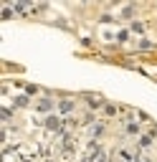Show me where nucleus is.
Returning <instances> with one entry per match:
<instances>
[{"label":"nucleus","instance_id":"1","mask_svg":"<svg viewBox=\"0 0 157 162\" xmlns=\"http://www.w3.org/2000/svg\"><path fill=\"white\" fill-rule=\"evenodd\" d=\"M58 109H61L64 114H66V112H71V109H74V101H71V99H64L61 104H58Z\"/></svg>","mask_w":157,"mask_h":162},{"label":"nucleus","instance_id":"2","mask_svg":"<svg viewBox=\"0 0 157 162\" xmlns=\"http://www.w3.org/2000/svg\"><path fill=\"white\" fill-rule=\"evenodd\" d=\"M46 127H48V129H58V119H56V117H48V119H46Z\"/></svg>","mask_w":157,"mask_h":162},{"label":"nucleus","instance_id":"3","mask_svg":"<svg viewBox=\"0 0 157 162\" xmlns=\"http://www.w3.org/2000/svg\"><path fill=\"white\" fill-rule=\"evenodd\" d=\"M48 109H51V101H48V99H43L41 104H38V112H48Z\"/></svg>","mask_w":157,"mask_h":162},{"label":"nucleus","instance_id":"4","mask_svg":"<svg viewBox=\"0 0 157 162\" xmlns=\"http://www.w3.org/2000/svg\"><path fill=\"white\" fill-rule=\"evenodd\" d=\"M152 145V137H140V147H150Z\"/></svg>","mask_w":157,"mask_h":162},{"label":"nucleus","instance_id":"5","mask_svg":"<svg viewBox=\"0 0 157 162\" xmlns=\"http://www.w3.org/2000/svg\"><path fill=\"white\" fill-rule=\"evenodd\" d=\"M127 132H129V134H137V132H140V127H137L134 122H129V124H127Z\"/></svg>","mask_w":157,"mask_h":162},{"label":"nucleus","instance_id":"6","mask_svg":"<svg viewBox=\"0 0 157 162\" xmlns=\"http://www.w3.org/2000/svg\"><path fill=\"white\" fill-rule=\"evenodd\" d=\"M15 104H18V107H26V104H28V99H26V96H18V99H15Z\"/></svg>","mask_w":157,"mask_h":162},{"label":"nucleus","instance_id":"7","mask_svg":"<svg viewBox=\"0 0 157 162\" xmlns=\"http://www.w3.org/2000/svg\"><path fill=\"white\" fill-rule=\"evenodd\" d=\"M137 162H150V160L147 157H137Z\"/></svg>","mask_w":157,"mask_h":162}]
</instances>
